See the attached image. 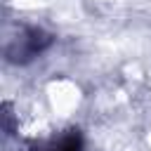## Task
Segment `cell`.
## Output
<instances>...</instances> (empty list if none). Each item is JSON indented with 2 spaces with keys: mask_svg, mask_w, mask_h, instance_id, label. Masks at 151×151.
I'll return each instance as SVG.
<instances>
[{
  "mask_svg": "<svg viewBox=\"0 0 151 151\" xmlns=\"http://www.w3.org/2000/svg\"><path fill=\"white\" fill-rule=\"evenodd\" d=\"M47 45H50V35H45L42 31H28V33L21 38V42L17 45V52H9V54H12V59H17V61H26V59L40 54Z\"/></svg>",
  "mask_w": 151,
  "mask_h": 151,
  "instance_id": "1",
  "label": "cell"
},
{
  "mask_svg": "<svg viewBox=\"0 0 151 151\" xmlns=\"http://www.w3.org/2000/svg\"><path fill=\"white\" fill-rule=\"evenodd\" d=\"M38 151V149H35ZM40 151H83V134L78 130H68L64 132L59 139H52L47 146H42Z\"/></svg>",
  "mask_w": 151,
  "mask_h": 151,
  "instance_id": "2",
  "label": "cell"
}]
</instances>
